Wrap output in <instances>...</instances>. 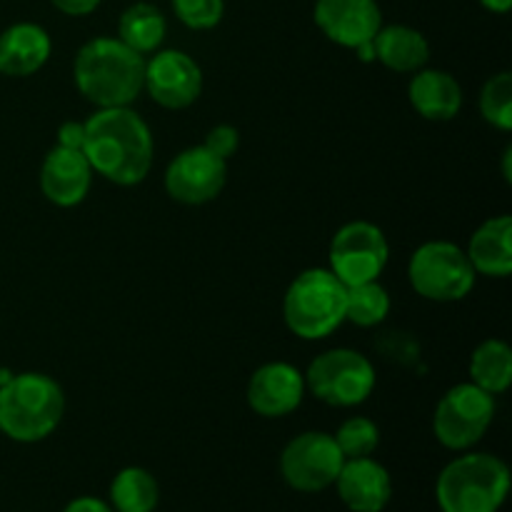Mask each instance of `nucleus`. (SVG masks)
<instances>
[{
    "mask_svg": "<svg viewBox=\"0 0 512 512\" xmlns=\"http://www.w3.org/2000/svg\"><path fill=\"white\" fill-rule=\"evenodd\" d=\"M83 155L110 183L138 185L153 168V133L130 105L98 108L85 120Z\"/></svg>",
    "mask_w": 512,
    "mask_h": 512,
    "instance_id": "f257e3e1",
    "label": "nucleus"
},
{
    "mask_svg": "<svg viewBox=\"0 0 512 512\" xmlns=\"http://www.w3.org/2000/svg\"><path fill=\"white\" fill-rule=\"evenodd\" d=\"M143 78L145 58L120 38H93L75 55V88L98 108L135 103L143 90Z\"/></svg>",
    "mask_w": 512,
    "mask_h": 512,
    "instance_id": "f03ea898",
    "label": "nucleus"
},
{
    "mask_svg": "<svg viewBox=\"0 0 512 512\" xmlns=\"http://www.w3.org/2000/svg\"><path fill=\"white\" fill-rule=\"evenodd\" d=\"M65 413L63 388L43 373L13 375L0 388V433L15 443H40Z\"/></svg>",
    "mask_w": 512,
    "mask_h": 512,
    "instance_id": "7ed1b4c3",
    "label": "nucleus"
},
{
    "mask_svg": "<svg viewBox=\"0 0 512 512\" xmlns=\"http://www.w3.org/2000/svg\"><path fill=\"white\" fill-rule=\"evenodd\" d=\"M510 493V470L490 453H468L443 468L435 498L443 512H498Z\"/></svg>",
    "mask_w": 512,
    "mask_h": 512,
    "instance_id": "20e7f679",
    "label": "nucleus"
},
{
    "mask_svg": "<svg viewBox=\"0 0 512 512\" xmlns=\"http://www.w3.org/2000/svg\"><path fill=\"white\" fill-rule=\"evenodd\" d=\"M348 288L325 268L303 270L283 298V320L300 340H323L345 323Z\"/></svg>",
    "mask_w": 512,
    "mask_h": 512,
    "instance_id": "39448f33",
    "label": "nucleus"
},
{
    "mask_svg": "<svg viewBox=\"0 0 512 512\" xmlns=\"http://www.w3.org/2000/svg\"><path fill=\"white\" fill-rule=\"evenodd\" d=\"M408 278L415 293L435 303H455L468 298L475 288V268L463 248L448 240L420 245L408 265Z\"/></svg>",
    "mask_w": 512,
    "mask_h": 512,
    "instance_id": "423d86ee",
    "label": "nucleus"
},
{
    "mask_svg": "<svg viewBox=\"0 0 512 512\" xmlns=\"http://www.w3.org/2000/svg\"><path fill=\"white\" fill-rule=\"evenodd\" d=\"M375 368L363 353L348 348L325 350L310 363L305 388L333 408H355L375 390Z\"/></svg>",
    "mask_w": 512,
    "mask_h": 512,
    "instance_id": "0eeeda50",
    "label": "nucleus"
},
{
    "mask_svg": "<svg viewBox=\"0 0 512 512\" xmlns=\"http://www.w3.org/2000/svg\"><path fill=\"white\" fill-rule=\"evenodd\" d=\"M495 418V395L475 383H460L440 398L433 433L448 450H470L483 440Z\"/></svg>",
    "mask_w": 512,
    "mask_h": 512,
    "instance_id": "6e6552de",
    "label": "nucleus"
},
{
    "mask_svg": "<svg viewBox=\"0 0 512 512\" xmlns=\"http://www.w3.org/2000/svg\"><path fill=\"white\" fill-rule=\"evenodd\" d=\"M388 258V238L378 225L368 220H353L343 225L330 243V273L345 288L378 280L388 265Z\"/></svg>",
    "mask_w": 512,
    "mask_h": 512,
    "instance_id": "1a4fd4ad",
    "label": "nucleus"
},
{
    "mask_svg": "<svg viewBox=\"0 0 512 512\" xmlns=\"http://www.w3.org/2000/svg\"><path fill=\"white\" fill-rule=\"evenodd\" d=\"M343 463L345 458L333 435L310 430L285 445L280 455V473L298 493H323L335 485Z\"/></svg>",
    "mask_w": 512,
    "mask_h": 512,
    "instance_id": "9d476101",
    "label": "nucleus"
},
{
    "mask_svg": "<svg viewBox=\"0 0 512 512\" xmlns=\"http://www.w3.org/2000/svg\"><path fill=\"white\" fill-rule=\"evenodd\" d=\"M228 180V160L210 153L205 145L183 150L165 170V193L183 205H203L220 195Z\"/></svg>",
    "mask_w": 512,
    "mask_h": 512,
    "instance_id": "9b49d317",
    "label": "nucleus"
},
{
    "mask_svg": "<svg viewBox=\"0 0 512 512\" xmlns=\"http://www.w3.org/2000/svg\"><path fill=\"white\" fill-rule=\"evenodd\" d=\"M143 88L168 110H183L203 93V70L183 50H160L145 60Z\"/></svg>",
    "mask_w": 512,
    "mask_h": 512,
    "instance_id": "f8f14e48",
    "label": "nucleus"
},
{
    "mask_svg": "<svg viewBox=\"0 0 512 512\" xmlns=\"http://www.w3.org/2000/svg\"><path fill=\"white\" fill-rule=\"evenodd\" d=\"M313 18L325 38L350 50L370 43L383 28V13L375 0H318Z\"/></svg>",
    "mask_w": 512,
    "mask_h": 512,
    "instance_id": "ddd939ff",
    "label": "nucleus"
},
{
    "mask_svg": "<svg viewBox=\"0 0 512 512\" xmlns=\"http://www.w3.org/2000/svg\"><path fill=\"white\" fill-rule=\"evenodd\" d=\"M305 375L290 363H268L248 383V405L260 418H285L300 408Z\"/></svg>",
    "mask_w": 512,
    "mask_h": 512,
    "instance_id": "4468645a",
    "label": "nucleus"
},
{
    "mask_svg": "<svg viewBox=\"0 0 512 512\" xmlns=\"http://www.w3.org/2000/svg\"><path fill=\"white\" fill-rule=\"evenodd\" d=\"M93 183V168L80 150L55 145L40 168V190L58 208H75L85 200Z\"/></svg>",
    "mask_w": 512,
    "mask_h": 512,
    "instance_id": "2eb2a0df",
    "label": "nucleus"
},
{
    "mask_svg": "<svg viewBox=\"0 0 512 512\" xmlns=\"http://www.w3.org/2000/svg\"><path fill=\"white\" fill-rule=\"evenodd\" d=\"M335 488L345 508L353 512H383L393 498L390 473L373 458L345 460Z\"/></svg>",
    "mask_w": 512,
    "mask_h": 512,
    "instance_id": "dca6fc26",
    "label": "nucleus"
},
{
    "mask_svg": "<svg viewBox=\"0 0 512 512\" xmlns=\"http://www.w3.org/2000/svg\"><path fill=\"white\" fill-rule=\"evenodd\" d=\"M50 35L35 23H15L0 33V73L8 78H28L50 58Z\"/></svg>",
    "mask_w": 512,
    "mask_h": 512,
    "instance_id": "f3484780",
    "label": "nucleus"
},
{
    "mask_svg": "<svg viewBox=\"0 0 512 512\" xmlns=\"http://www.w3.org/2000/svg\"><path fill=\"white\" fill-rule=\"evenodd\" d=\"M410 105L423 115L425 120H435V123H445L453 120L463 108V88L458 80L445 70L420 68L413 75L408 88Z\"/></svg>",
    "mask_w": 512,
    "mask_h": 512,
    "instance_id": "a211bd4d",
    "label": "nucleus"
},
{
    "mask_svg": "<svg viewBox=\"0 0 512 512\" xmlns=\"http://www.w3.org/2000/svg\"><path fill=\"white\" fill-rule=\"evenodd\" d=\"M470 265L475 273L488 278H508L512 273V218L498 215L480 225L470 238L468 250Z\"/></svg>",
    "mask_w": 512,
    "mask_h": 512,
    "instance_id": "6ab92c4d",
    "label": "nucleus"
},
{
    "mask_svg": "<svg viewBox=\"0 0 512 512\" xmlns=\"http://www.w3.org/2000/svg\"><path fill=\"white\" fill-rule=\"evenodd\" d=\"M375 60L395 73H418L430 58V45L420 30L410 25H385L373 38Z\"/></svg>",
    "mask_w": 512,
    "mask_h": 512,
    "instance_id": "aec40b11",
    "label": "nucleus"
},
{
    "mask_svg": "<svg viewBox=\"0 0 512 512\" xmlns=\"http://www.w3.org/2000/svg\"><path fill=\"white\" fill-rule=\"evenodd\" d=\"M470 383L485 393L500 395L512 383V350L505 340L490 338L473 350L470 358Z\"/></svg>",
    "mask_w": 512,
    "mask_h": 512,
    "instance_id": "412c9836",
    "label": "nucleus"
},
{
    "mask_svg": "<svg viewBox=\"0 0 512 512\" xmlns=\"http://www.w3.org/2000/svg\"><path fill=\"white\" fill-rule=\"evenodd\" d=\"M165 30H168V23H165L160 8L150 3H135L120 15L118 38L135 53L148 55L160 48V43L165 40Z\"/></svg>",
    "mask_w": 512,
    "mask_h": 512,
    "instance_id": "4be33fe9",
    "label": "nucleus"
},
{
    "mask_svg": "<svg viewBox=\"0 0 512 512\" xmlns=\"http://www.w3.org/2000/svg\"><path fill=\"white\" fill-rule=\"evenodd\" d=\"M158 500V480L145 468H123L110 483V508L115 512H155Z\"/></svg>",
    "mask_w": 512,
    "mask_h": 512,
    "instance_id": "5701e85b",
    "label": "nucleus"
},
{
    "mask_svg": "<svg viewBox=\"0 0 512 512\" xmlns=\"http://www.w3.org/2000/svg\"><path fill=\"white\" fill-rule=\"evenodd\" d=\"M390 313V295L378 280L350 285L348 303H345V320L358 328H375Z\"/></svg>",
    "mask_w": 512,
    "mask_h": 512,
    "instance_id": "b1692460",
    "label": "nucleus"
},
{
    "mask_svg": "<svg viewBox=\"0 0 512 512\" xmlns=\"http://www.w3.org/2000/svg\"><path fill=\"white\" fill-rule=\"evenodd\" d=\"M480 113L490 125L500 130H512V73L493 75L480 93Z\"/></svg>",
    "mask_w": 512,
    "mask_h": 512,
    "instance_id": "393cba45",
    "label": "nucleus"
},
{
    "mask_svg": "<svg viewBox=\"0 0 512 512\" xmlns=\"http://www.w3.org/2000/svg\"><path fill=\"white\" fill-rule=\"evenodd\" d=\"M333 438L345 460L370 458L380 445V430L368 418H348Z\"/></svg>",
    "mask_w": 512,
    "mask_h": 512,
    "instance_id": "a878e982",
    "label": "nucleus"
},
{
    "mask_svg": "<svg viewBox=\"0 0 512 512\" xmlns=\"http://www.w3.org/2000/svg\"><path fill=\"white\" fill-rule=\"evenodd\" d=\"M175 15L190 30H210L223 20L225 0H170Z\"/></svg>",
    "mask_w": 512,
    "mask_h": 512,
    "instance_id": "bb28decb",
    "label": "nucleus"
},
{
    "mask_svg": "<svg viewBox=\"0 0 512 512\" xmlns=\"http://www.w3.org/2000/svg\"><path fill=\"white\" fill-rule=\"evenodd\" d=\"M203 145L210 150V153L218 155V158L230 160L235 153H238L240 135L233 125H215L213 130H208Z\"/></svg>",
    "mask_w": 512,
    "mask_h": 512,
    "instance_id": "cd10ccee",
    "label": "nucleus"
},
{
    "mask_svg": "<svg viewBox=\"0 0 512 512\" xmlns=\"http://www.w3.org/2000/svg\"><path fill=\"white\" fill-rule=\"evenodd\" d=\"M83 145H85V123H75V120H68V123L60 125L58 148L80 150V153H83Z\"/></svg>",
    "mask_w": 512,
    "mask_h": 512,
    "instance_id": "c85d7f7f",
    "label": "nucleus"
},
{
    "mask_svg": "<svg viewBox=\"0 0 512 512\" xmlns=\"http://www.w3.org/2000/svg\"><path fill=\"white\" fill-rule=\"evenodd\" d=\"M50 3H53L60 13L80 18V15L93 13V10L100 5V0H50Z\"/></svg>",
    "mask_w": 512,
    "mask_h": 512,
    "instance_id": "c756f323",
    "label": "nucleus"
},
{
    "mask_svg": "<svg viewBox=\"0 0 512 512\" xmlns=\"http://www.w3.org/2000/svg\"><path fill=\"white\" fill-rule=\"evenodd\" d=\"M63 512H115V510L98 498H75L73 503L65 505Z\"/></svg>",
    "mask_w": 512,
    "mask_h": 512,
    "instance_id": "7c9ffc66",
    "label": "nucleus"
},
{
    "mask_svg": "<svg viewBox=\"0 0 512 512\" xmlns=\"http://www.w3.org/2000/svg\"><path fill=\"white\" fill-rule=\"evenodd\" d=\"M480 5H483L485 10H490V13H508L512 8V0H480Z\"/></svg>",
    "mask_w": 512,
    "mask_h": 512,
    "instance_id": "2f4dec72",
    "label": "nucleus"
},
{
    "mask_svg": "<svg viewBox=\"0 0 512 512\" xmlns=\"http://www.w3.org/2000/svg\"><path fill=\"white\" fill-rule=\"evenodd\" d=\"M355 53H358V58L363 60V63H373L375 60V48H373V40L370 43H363L355 48Z\"/></svg>",
    "mask_w": 512,
    "mask_h": 512,
    "instance_id": "473e14b6",
    "label": "nucleus"
},
{
    "mask_svg": "<svg viewBox=\"0 0 512 512\" xmlns=\"http://www.w3.org/2000/svg\"><path fill=\"white\" fill-rule=\"evenodd\" d=\"M510 158H512V148L508 145V148H505V155H503V175H505V180H508V183H512V173H510Z\"/></svg>",
    "mask_w": 512,
    "mask_h": 512,
    "instance_id": "72a5a7b5",
    "label": "nucleus"
}]
</instances>
